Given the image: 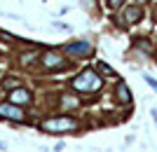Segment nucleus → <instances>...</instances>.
I'll use <instances>...</instances> for the list:
<instances>
[{
	"mask_svg": "<svg viewBox=\"0 0 157 152\" xmlns=\"http://www.w3.org/2000/svg\"><path fill=\"white\" fill-rule=\"evenodd\" d=\"M71 84H73V89H78V91L89 94V91H98V89H101V77H98L94 70H82Z\"/></svg>",
	"mask_w": 157,
	"mask_h": 152,
	"instance_id": "f257e3e1",
	"label": "nucleus"
},
{
	"mask_svg": "<svg viewBox=\"0 0 157 152\" xmlns=\"http://www.w3.org/2000/svg\"><path fill=\"white\" fill-rule=\"evenodd\" d=\"M73 129H78V122L73 117H52L42 122V131L47 133H63V131H73Z\"/></svg>",
	"mask_w": 157,
	"mask_h": 152,
	"instance_id": "f03ea898",
	"label": "nucleus"
},
{
	"mask_svg": "<svg viewBox=\"0 0 157 152\" xmlns=\"http://www.w3.org/2000/svg\"><path fill=\"white\" fill-rule=\"evenodd\" d=\"M0 117L12 119V122H24V110H21L17 103L7 101V103H0Z\"/></svg>",
	"mask_w": 157,
	"mask_h": 152,
	"instance_id": "7ed1b4c3",
	"label": "nucleus"
},
{
	"mask_svg": "<svg viewBox=\"0 0 157 152\" xmlns=\"http://www.w3.org/2000/svg\"><path fill=\"white\" fill-rule=\"evenodd\" d=\"M66 54L82 59L87 54H92V45H89V42H71V45H66Z\"/></svg>",
	"mask_w": 157,
	"mask_h": 152,
	"instance_id": "20e7f679",
	"label": "nucleus"
},
{
	"mask_svg": "<svg viewBox=\"0 0 157 152\" xmlns=\"http://www.w3.org/2000/svg\"><path fill=\"white\" fill-rule=\"evenodd\" d=\"M10 101H12V103H31V91H26L24 87H17V89H12V94H10Z\"/></svg>",
	"mask_w": 157,
	"mask_h": 152,
	"instance_id": "39448f33",
	"label": "nucleus"
},
{
	"mask_svg": "<svg viewBox=\"0 0 157 152\" xmlns=\"http://www.w3.org/2000/svg\"><path fill=\"white\" fill-rule=\"evenodd\" d=\"M122 19H124L127 24H136V21L143 19V9H141V7H127L124 14H122Z\"/></svg>",
	"mask_w": 157,
	"mask_h": 152,
	"instance_id": "423d86ee",
	"label": "nucleus"
},
{
	"mask_svg": "<svg viewBox=\"0 0 157 152\" xmlns=\"http://www.w3.org/2000/svg\"><path fill=\"white\" fill-rule=\"evenodd\" d=\"M42 63H45L47 68H61V66L66 63V61L61 59V56H59L56 52H47L45 56H42Z\"/></svg>",
	"mask_w": 157,
	"mask_h": 152,
	"instance_id": "0eeeda50",
	"label": "nucleus"
},
{
	"mask_svg": "<svg viewBox=\"0 0 157 152\" xmlns=\"http://www.w3.org/2000/svg\"><path fill=\"white\" fill-rule=\"evenodd\" d=\"M115 94H117V101H120V103H129V101H131L129 87H127L124 82H120V84L115 87Z\"/></svg>",
	"mask_w": 157,
	"mask_h": 152,
	"instance_id": "6e6552de",
	"label": "nucleus"
},
{
	"mask_svg": "<svg viewBox=\"0 0 157 152\" xmlns=\"http://www.w3.org/2000/svg\"><path fill=\"white\" fill-rule=\"evenodd\" d=\"M2 87L12 91V89H17V87H21V82H19V80H17V77H5V80H2Z\"/></svg>",
	"mask_w": 157,
	"mask_h": 152,
	"instance_id": "1a4fd4ad",
	"label": "nucleus"
},
{
	"mask_svg": "<svg viewBox=\"0 0 157 152\" xmlns=\"http://www.w3.org/2000/svg\"><path fill=\"white\" fill-rule=\"evenodd\" d=\"M61 106H63V108H75V106H78V101L73 98V96H63V98H61Z\"/></svg>",
	"mask_w": 157,
	"mask_h": 152,
	"instance_id": "9d476101",
	"label": "nucleus"
},
{
	"mask_svg": "<svg viewBox=\"0 0 157 152\" xmlns=\"http://www.w3.org/2000/svg\"><path fill=\"white\" fill-rule=\"evenodd\" d=\"M98 70H101L105 77H113V75H115V70H113L110 66H105V63H98Z\"/></svg>",
	"mask_w": 157,
	"mask_h": 152,
	"instance_id": "9b49d317",
	"label": "nucleus"
},
{
	"mask_svg": "<svg viewBox=\"0 0 157 152\" xmlns=\"http://www.w3.org/2000/svg\"><path fill=\"white\" fill-rule=\"evenodd\" d=\"M122 2H124V0H108V7H110V9H117Z\"/></svg>",
	"mask_w": 157,
	"mask_h": 152,
	"instance_id": "f8f14e48",
	"label": "nucleus"
},
{
	"mask_svg": "<svg viewBox=\"0 0 157 152\" xmlns=\"http://www.w3.org/2000/svg\"><path fill=\"white\" fill-rule=\"evenodd\" d=\"M145 82H148V84H150L152 89H155V91H157V82H155V80H152V77H145Z\"/></svg>",
	"mask_w": 157,
	"mask_h": 152,
	"instance_id": "ddd939ff",
	"label": "nucleus"
},
{
	"mask_svg": "<svg viewBox=\"0 0 157 152\" xmlns=\"http://www.w3.org/2000/svg\"><path fill=\"white\" fill-rule=\"evenodd\" d=\"M138 2H145V0H138Z\"/></svg>",
	"mask_w": 157,
	"mask_h": 152,
	"instance_id": "4468645a",
	"label": "nucleus"
},
{
	"mask_svg": "<svg viewBox=\"0 0 157 152\" xmlns=\"http://www.w3.org/2000/svg\"><path fill=\"white\" fill-rule=\"evenodd\" d=\"M0 147H2V143H0Z\"/></svg>",
	"mask_w": 157,
	"mask_h": 152,
	"instance_id": "2eb2a0df",
	"label": "nucleus"
}]
</instances>
